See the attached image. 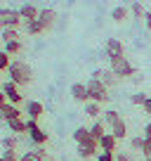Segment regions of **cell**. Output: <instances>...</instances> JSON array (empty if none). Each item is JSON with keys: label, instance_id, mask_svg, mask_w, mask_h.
Segmentation results:
<instances>
[{"label": "cell", "instance_id": "16", "mask_svg": "<svg viewBox=\"0 0 151 161\" xmlns=\"http://www.w3.org/2000/svg\"><path fill=\"white\" fill-rule=\"evenodd\" d=\"M99 149L102 152H118V140L111 133H106L104 137H99Z\"/></svg>", "mask_w": 151, "mask_h": 161}, {"label": "cell", "instance_id": "21", "mask_svg": "<svg viewBox=\"0 0 151 161\" xmlns=\"http://www.w3.org/2000/svg\"><path fill=\"white\" fill-rule=\"evenodd\" d=\"M7 126H10V130L14 135H24L26 133V121L24 119H12V121H7Z\"/></svg>", "mask_w": 151, "mask_h": 161}, {"label": "cell", "instance_id": "30", "mask_svg": "<svg viewBox=\"0 0 151 161\" xmlns=\"http://www.w3.org/2000/svg\"><path fill=\"white\" fill-rule=\"evenodd\" d=\"M146 97H149V95H144V92H135V95L130 97V102H132V104H135V107H144Z\"/></svg>", "mask_w": 151, "mask_h": 161}, {"label": "cell", "instance_id": "10", "mask_svg": "<svg viewBox=\"0 0 151 161\" xmlns=\"http://www.w3.org/2000/svg\"><path fill=\"white\" fill-rule=\"evenodd\" d=\"M24 111H26V116H29V119H40L43 114H45V107H43V102H38V100H29L24 104Z\"/></svg>", "mask_w": 151, "mask_h": 161}, {"label": "cell", "instance_id": "38", "mask_svg": "<svg viewBox=\"0 0 151 161\" xmlns=\"http://www.w3.org/2000/svg\"><path fill=\"white\" fill-rule=\"evenodd\" d=\"M144 137H149V140H151V121L144 126Z\"/></svg>", "mask_w": 151, "mask_h": 161}, {"label": "cell", "instance_id": "18", "mask_svg": "<svg viewBox=\"0 0 151 161\" xmlns=\"http://www.w3.org/2000/svg\"><path fill=\"white\" fill-rule=\"evenodd\" d=\"M83 111H85V116H90V119L92 121H95V119H99V116H102V104H99V102H85V107H83Z\"/></svg>", "mask_w": 151, "mask_h": 161}, {"label": "cell", "instance_id": "9", "mask_svg": "<svg viewBox=\"0 0 151 161\" xmlns=\"http://www.w3.org/2000/svg\"><path fill=\"white\" fill-rule=\"evenodd\" d=\"M92 78L102 80L106 88H113V86H116V80H118V76L113 74L111 69H95V71H92Z\"/></svg>", "mask_w": 151, "mask_h": 161}, {"label": "cell", "instance_id": "25", "mask_svg": "<svg viewBox=\"0 0 151 161\" xmlns=\"http://www.w3.org/2000/svg\"><path fill=\"white\" fill-rule=\"evenodd\" d=\"M0 38L10 43V40H19V29H3L0 31Z\"/></svg>", "mask_w": 151, "mask_h": 161}, {"label": "cell", "instance_id": "36", "mask_svg": "<svg viewBox=\"0 0 151 161\" xmlns=\"http://www.w3.org/2000/svg\"><path fill=\"white\" fill-rule=\"evenodd\" d=\"M142 109H144L146 114L151 116V97H146V102H144V107H142Z\"/></svg>", "mask_w": 151, "mask_h": 161}, {"label": "cell", "instance_id": "20", "mask_svg": "<svg viewBox=\"0 0 151 161\" xmlns=\"http://www.w3.org/2000/svg\"><path fill=\"white\" fill-rule=\"evenodd\" d=\"M128 14H130V10H128V7H123V5H118V7H113V10H111V19L116 21V24L125 21Z\"/></svg>", "mask_w": 151, "mask_h": 161}, {"label": "cell", "instance_id": "33", "mask_svg": "<svg viewBox=\"0 0 151 161\" xmlns=\"http://www.w3.org/2000/svg\"><path fill=\"white\" fill-rule=\"evenodd\" d=\"M97 161H116V152H102V149H99Z\"/></svg>", "mask_w": 151, "mask_h": 161}, {"label": "cell", "instance_id": "39", "mask_svg": "<svg viewBox=\"0 0 151 161\" xmlns=\"http://www.w3.org/2000/svg\"><path fill=\"white\" fill-rule=\"evenodd\" d=\"M5 104H7V97H5V92L0 90V109H3V107H5Z\"/></svg>", "mask_w": 151, "mask_h": 161}, {"label": "cell", "instance_id": "14", "mask_svg": "<svg viewBox=\"0 0 151 161\" xmlns=\"http://www.w3.org/2000/svg\"><path fill=\"white\" fill-rule=\"evenodd\" d=\"M109 133H111L113 137H116L118 142H121V140H125V135H128V123H125L123 119H118L116 123H111V126H109Z\"/></svg>", "mask_w": 151, "mask_h": 161}, {"label": "cell", "instance_id": "31", "mask_svg": "<svg viewBox=\"0 0 151 161\" xmlns=\"http://www.w3.org/2000/svg\"><path fill=\"white\" fill-rule=\"evenodd\" d=\"M142 147H144V135L130 140V152H142Z\"/></svg>", "mask_w": 151, "mask_h": 161}, {"label": "cell", "instance_id": "35", "mask_svg": "<svg viewBox=\"0 0 151 161\" xmlns=\"http://www.w3.org/2000/svg\"><path fill=\"white\" fill-rule=\"evenodd\" d=\"M142 156H144V159H149V156H151V140H149V137H144V147H142Z\"/></svg>", "mask_w": 151, "mask_h": 161}, {"label": "cell", "instance_id": "11", "mask_svg": "<svg viewBox=\"0 0 151 161\" xmlns=\"http://www.w3.org/2000/svg\"><path fill=\"white\" fill-rule=\"evenodd\" d=\"M71 97H73L76 102H81V104L90 102V95H87V86H85V83H78V80H76L73 86H71Z\"/></svg>", "mask_w": 151, "mask_h": 161}, {"label": "cell", "instance_id": "6", "mask_svg": "<svg viewBox=\"0 0 151 161\" xmlns=\"http://www.w3.org/2000/svg\"><path fill=\"white\" fill-rule=\"evenodd\" d=\"M76 152H78V156H81V159H92V156L97 159V154H99V140L90 137V140L81 142V145H76Z\"/></svg>", "mask_w": 151, "mask_h": 161}, {"label": "cell", "instance_id": "7", "mask_svg": "<svg viewBox=\"0 0 151 161\" xmlns=\"http://www.w3.org/2000/svg\"><path fill=\"white\" fill-rule=\"evenodd\" d=\"M0 90L5 92V97H7V102H10V104H17V107H19L21 102H24V97H21V90H19V86H17V83H12V80H5Z\"/></svg>", "mask_w": 151, "mask_h": 161}, {"label": "cell", "instance_id": "28", "mask_svg": "<svg viewBox=\"0 0 151 161\" xmlns=\"http://www.w3.org/2000/svg\"><path fill=\"white\" fill-rule=\"evenodd\" d=\"M19 161H45V159H43V156L33 149V152H26V154H21V156H19Z\"/></svg>", "mask_w": 151, "mask_h": 161}, {"label": "cell", "instance_id": "26", "mask_svg": "<svg viewBox=\"0 0 151 161\" xmlns=\"http://www.w3.org/2000/svg\"><path fill=\"white\" fill-rule=\"evenodd\" d=\"M132 17H135V19H144L146 17V10H144L142 3H132Z\"/></svg>", "mask_w": 151, "mask_h": 161}, {"label": "cell", "instance_id": "40", "mask_svg": "<svg viewBox=\"0 0 151 161\" xmlns=\"http://www.w3.org/2000/svg\"><path fill=\"white\" fill-rule=\"evenodd\" d=\"M144 161H151V156H149V159H144Z\"/></svg>", "mask_w": 151, "mask_h": 161}, {"label": "cell", "instance_id": "37", "mask_svg": "<svg viewBox=\"0 0 151 161\" xmlns=\"http://www.w3.org/2000/svg\"><path fill=\"white\" fill-rule=\"evenodd\" d=\"M144 26L151 31V12H146V17H144Z\"/></svg>", "mask_w": 151, "mask_h": 161}, {"label": "cell", "instance_id": "1", "mask_svg": "<svg viewBox=\"0 0 151 161\" xmlns=\"http://www.w3.org/2000/svg\"><path fill=\"white\" fill-rule=\"evenodd\" d=\"M7 76H10L12 83H17V86H29L31 80H33V71H31V66L26 64V62L21 59H14L10 64V69H7Z\"/></svg>", "mask_w": 151, "mask_h": 161}, {"label": "cell", "instance_id": "15", "mask_svg": "<svg viewBox=\"0 0 151 161\" xmlns=\"http://www.w3.org/2000/svg\"><path fill=\"white\" fill-rule=\"evenodd\" d=\"M0 119H5V121H12V119H21V109L17 104H10L7 102L3 109H0Z\"/></svg>", "mask_w": 151, "mask_h": 161}, {"label": "cell", "instance_id": "22", "mask_svg": "<svg viewBox=\"0 0 151 161\" xmlns=\"http://www.w3.org/2000/svg\"><path fill=\"white\" fill-rule=\"evenodd\" d=\"M90 128H85V126H78L73 130V140H76V145H81V142H85V140H90Z\"/></svg>", "mask_w": 151, "mask_h": 161}, {"label": "cell", "instance_id": "23", "mask_svg": "<svg viewBox=\"0 0 151 161\" xmlns=\"http://www.w3.org/2000/svg\"><path fill=\"white\" fill-rule=\"evenodd\" d=\"M21 47H24V45H21V40H10V43H5L3 50H5L10 57H14V55H19V52H21Z\"/></svg>", "mask_w": 151, "mask_h": 161}, {"label": "cell", "instance_id": "29", "mask_svg": "<svg viewBox=\"0 0 151 161\" xmlns=\"http://www.w3.org/2000/svg\"><path fill=\"white\" fill-rule=\"evenodd\" d=\"M10 64H12L10 55H7L5 50H0V71H7V69H10Z\"/></svg>", "mask_w": 151, "mask_h": 161}, {"label": "cell", "instance_id": "2", "mask_svg": "<svg viewBox=\"0 0 151 161\" xmlns=\"http://www.w3.org/2000/svg\"><path fill=\"white\" fill-rule=\"evenodd\" d=\"M87 86V95H90V100L92 102H99V104H106V102L111 100L109 97V88L102 83V80H97V78H90L85 83Z\"/></svg>", "mask_w": 151, "mask_h": 161}, {"label": "cell", "instance_id": "13", "mask_svg": "<svg viewBox=\"0 0 151 161\" xmlns=\"http://www.w3.org/2000/svg\"><path fill=\"white\" fill-rule=\"evenodd\" d=\"M40 24L45 26V31H50L52 26L57 24V10H52V7H45V10H40Z\"/></svg>", "mask_w": 151, "mask_h": 161}, {"label": "cell", "instance_id": "41", "mask_svg": "<svg viewBox=\"0 0 151 161\" xmlns=\"http://www.w3.org/2000/svg\"><path fill=\"white\" fill-rule=\"evenodd\" d=\"M0 88H3V83H0Z\"/></svg>", "mask_w": 151, "mask_h": 161}, {"label": "cell", "instance_id": "34", "mask_svg": "<svg viewBox=\"0 0 151 161\" xmlns=\"http://www.w3.org/2000/svg\"><path fill=\"white\" fill-rule=\"evenodd\" d=\"M116 161H135L132 152H116Z\"/></svg>", "mask_w": 151, "mask_h": 161}, {"label": "cell", "instance_id": "5", "mask_svg": "<svg viewBox=\"0 0 151 161\" xmlns=\"http://www.w3.org/2000/svg\"><path fill=\"white\" fill-rule=\"evenodd\" d=\"M26 133H29V137H31L33 145H45V142H47V133L38 126V121H35V119L26 121Z\"/></svg>", "mask_w": 151, "mask_h": 161}, {"label": "cell", "instance_id": "27", "mask_svg": "<svg viewBox=\"0 0 151 161\" xmlns=\"http://www.w3.org/2000/svg\"><path fill=\"white\" fill-rule=\"evenodd\" d=\"M17 145H19V137H17V135L3 137V147H5V149H17Z\"/></svg>", "mask_w": 151, "mask_h": 161}, {"label": "cell", "instance_id": "19", "mask_svg": "<svg viewBox=\"0 0 151 161\" xmlns=\"http://www.w3.org/2000/svg\"><path fill=\"white\" fill-rule=\"evenodd\" d=\"M24 29H26V33H29V36H40V33H45V26L40 24V19H33V21H29V24H24Z\"/></svg>", "mask_w": 151, "mask_h": 161}, {"label": "cell", "instance_id": "24", "mask_svg": "<svg viewBox=\"0 0 151 161\" xmlns=\"http://www.w3.org/2000/svg\"><path fill=\"white\" fill-rule=\"evenodd\" d=\"M102 116H104V119H102V121H104V123H106V128H109L111 123H116V121L121 119V114H118L116 109H106V111H104V114H102Z\"/></svg>", "mask_w": 151, "mask_h": 161}, {"label": "cell", "instance_id": "8", "mask_svg": "<svg viewBox=\"0 0 151 161\" xmlns=\"http://www.w3.org/2000/svg\"><path fill=\"white\" fill-rule=\"evenodd\" d=\"M104 52H106V57H109V59H116V57H125L123 55V43L118 38H109L106 40V45H104Z\"/></svg>", "mask_w": 151, "mask_h": 161}, {"label": "cell", "instance_id": "3", "mask_svg": "<svg viewBox=\"0 0 151 161\" xmlns=\"http://www.w3.org/2000/svg\"><path fill=\"white\" fill-rule=\"evenodd\" d=\"M19 24H24L19 10H7V7H0V31H3V29H19Z\"/></svg>", "mask_w": 151, "mask_h": 161}, {"label": "cell", "instance_id": "17", "mask_svg": "<svg viewBox=\"0 0 151 161\" xmlns=\"http://www.w3.org/2000/svg\"><path fill=\"white\" fill-rule=\"evenodd\" d=\"M106 133H109V128H106V123L102 119H95V123L90 126V135L95 137V140H99V137H104Z\"/></svg>", "mask_w": 151, "mask_h": 161}, {"label": "cell", "instance_id": "4", "mask_svg": "<svg viewBox=\"0 0 151 161\" xmlns=\"http://www.w3.org/2000/svg\"><path fill=\"white\" fill-rule=\"evenodd\" d=\"M109 62H111L109 69L113 71L118 78H130V76H135V66L130 64V59H125V57H116V59H109Z\"/></svg>", "mask_w": 151, "mask_h": 161}, {"label": "cell", "instance_id": "32", "mask_svg": "<svg viewBox=\"0 0 151 161\" xmlns=\"http://www.w3.org/2000/svg\"><path fill=\"white\" fill-rule=\"evenodd\" d=\"M0 161H19V156H17L14 149H5L3 154H0Z\"/></svg>", "mask_w": 151, "mask_h": 161}, {"label": "cell", "instance_id": "12", "mask_svg": "<svg viewBox=\"0 0 151 161\" xmlns=\"http://www.w3.org/2000/svg\"><path fill=\"white\" fill-rule=\"evenodd\" d=\"M19 14H21V19H24V24H29V21H33V19L40 17V10H38L33 3H26V5L19 7Z\"/></svg>", "mask_w": 151, "mask_h": 161}]
</instances>
